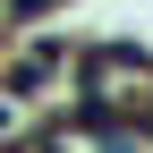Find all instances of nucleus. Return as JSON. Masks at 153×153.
<instances>
[{
  "label": "nucleus",
  "instance_id": "obj_2",
  "mask_svg": "<svg viewBox=\"0 0 153 153\" xmlns=\"http://www.w3.org/2000/svg\"><path fill=\"white\" fill-rule=\"evenodd\" d=\"M9 9H17V17H43V9H51V0H9Z\"/></svg>",
  "mask_w": 153,
  "mask_h": 153
},
{
  "label": "nucleus",
  "instance_id": "obj_1",
  "mask_svg": "<svg viewBox=\"0 0 153 153\" xmlns=\"http://www.w3.org/2000/svg\"><path fill=\"white\" fill-rule=\"evenodd\" d=\"M85 68H94V76H136V85H145V51H128V43H111V51H94Z\"/></svg>",
  "mask_w": 153,
  "mask_h": 153
}]
</instances>
